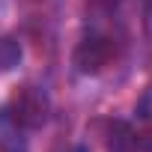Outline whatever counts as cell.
<instances>
[{"instance_id":"7a4b0ae2","label":"cell","mask_w":152,"mask_h":152,"mask_svg":"<svg viewBox=\"0 0 152 152\" xmlns=\"http://www.w3.org/2000/svg\"><path fill=\"white\" fill-rule=\"evenodd\" d=\"M116 57V45L107 36H87L78 48H75V66L81 75H99L102 69H107Z\"/></svg>"},{"instance_id":"52a82bcc","label":"cell","mask_w":152,"mask_h":152,"mask_svg":"<svg viewBox=\"0 0 152 152\" xmlns=\"http://www.w3.org/2000/svg\"><path fill=\"white\" fill-rule=\"evenodd\" d=\"M72 152H90V149H87V146H75Z\"/></svg>"},{"instance_id":"6da1fadb","label":"cell","mask_w":152,"mask_h":152,"mask_svg":"<svg viewBox=\"0 0 152 152\" xmlns=\"http://www.w3.org/2000/svg\"><path fill=\"white\" fill-rule=\"evenodd\" d=\"M0 113H3L15 128H21V131H36L51 116V99H48V93L42 87L24 84V87H18L9 96L6 107L0 110Z\"/></svg>"},{"instance_id":"277c9868","label":"cell","mask_w":152,"mask_h":152,"mask_svg":"<svg viewBox=\"0 0 152 152\" xmlns=\"http://www.w3.org/2000/svg\"><path fill=\"white\" fill-rule=\"evenodd\" d=\"M21 63V45L12 36H0V75L12 72Z\"/></svg>"},{"instance_id":"5b68a950","label":"cell","mask_w":152,"mask_h":152,"mask_svg":"<svg viewBox=\"0 0 152 152\" xmlns=\"http://www.w3.org/2000/svg\"><path fill=\"white\" fill-rule=\"evenodd\" d=\"M137 113H140V119H143L146 125H152V84H149L146 93L140 96V102H137Z\"/></svg>"},{"instance_id":"ba28073f","label":"cell","mask_w":152,"mask_h":152,"mask_svg":"<svg viewBox=\"0 0 152 152\" xmlns=\"http://www.w3.org/2000/svg\"><path fill=\"white\" fill-rule=\"evenodd\" d=\"M146 3H149V6H152V0H146Z\"/></svg>"},{"instance_id":"8992f818","label":"cell","mask_w":152,"mask_h":152,"mask_svg":"<svg viewBox=\"0 0 152 152\" xmlns=\"http://www.w3.org/2000/svg\"><path fill=\"white\" fill-rule=\"evenodd\" d=\"M146 33H149V42H152V6H149V18H146Z\"/></svg>"},{"instance_id":"3957f363","label":"cell","mask_w":152,"mask_h":152,"mask_svg":"<svg viewBox=\"0 0 152 152\" xmlns=\"http://www.w3.org/2000/svg\"><path fill=\"white\" fill-rule=\"evenodd\" d=\"M104 149L107 152H152V137L137 131L125 119H113L107 122V131H104Z\"/></svg>"}]
</instances>
